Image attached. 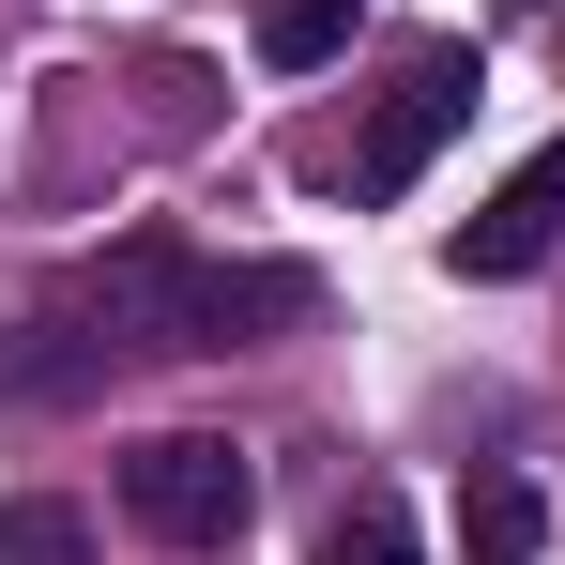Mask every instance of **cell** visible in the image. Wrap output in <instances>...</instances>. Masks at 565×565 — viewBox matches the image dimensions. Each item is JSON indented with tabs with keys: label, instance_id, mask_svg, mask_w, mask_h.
Returning a JSON list of instances; mask_svg holds the SVG:
<instances>
[{
	"label": "cell",
	"instance_id": "cell-1",
	"mask_svg": "<svg viewBox=\"0 0 565 565\" xmlns=\"http://www.w3.org/2000/svg\"><path fill=\"white\" fill-rule=\"evenodd\" d=\"M321 290L290 276V260H199V245H169V230H122L93 276L62 290V382L107 367V352H245V337H276V321H306Z\"/></svg>",
	"mask_w": 565,
	"mask_h": 565
},
{
	"label": "cell",
	"instance_id": "cell-2",
	"mask_svg": "<svg viewBox=\"0 0 565 565\" xmlns=\"http://www.w3.org/2000/svg\"><path fill=\"white\" fill-rule=\"evenodd\" d=\"M245 504H260V473H245V444H214V428H153V444H122V520L169 535V551H230Z\"/></svg>",
	"mask_w": 565,
	"mask_h": 565
},
{
	"label": "cell",
	"instance_id": "cell-3",
	"mask_svg": "<svg viewBox=\"0 0 565 565\" xmlns=\"http://www.w3.org/2000/svg\"><path fill=\"white\" fill-rule=\"evenodd\" d=\"M459 122H473V46H413V62H397V93L367 107V138H352V199H397L444 138H459Z\"/></svg>",
	"mask_w": 565,
	"mask_h": 565
},
{
	"label": "cell",
	"instance_id": "cell-4",
	"mask_svg": "<svg viewBox=\"0 0 565 565\" xmlns=\"http://www.w3.org/2000/svg\"><path fill=\"white\" fill-rule=\"evenodd\" d=\"M551 245H565V138H551V153H520V169L444 230V260H459V276H535Z\"/></svg>",
	"mask_w": 565,
	"mask_h": 565
},
{
	"label": "cell",
	"instance_id": "cell-5",
	"mask_svg": "<svg viewBox=\"0 0 565 565\" xmlns=\"http://www.w3.org/2000/svg\"><path fill=\"white\" fill-rule=\"evenodd\" d=\"M352 15H367V0H260L245 31H260V62H276V77H321V62L352 46Z\"/></svg>",
	"mask_w": 565,
	"mask_h": 565
},
{
	"label": "cell",
	"instance_id": "cell-6",
	"mask_svg": "<svg viewBox=\"0 0 565 565\" xmlns=\"http://www.w3.org/2000/svg\"><path fill=\"white\" fill-rule=\"evenodd\" d=\"M459 551L473 565H520V551H535V489H520V473H473V489H459Z\"/></svg>",
	"mask_w": 565,
	"mask_h": 565
},
{
	"label": "cell",
	"instance_id": "cell-7",
	"mask_svg": "<svg viewBox=\"0 0 565 565\" xmlns=\"http://www.w3.org/2000/svg\"><path fill=\"white\" fill-rule=\"evenodd\" d=\"M0 565H93V520L77 504H0Z\"/></svg>",
	"mask_w": 565,
	"mask_h": 565
},
{
	"label": "cell",
	"instance_id": "cell-8",
	"mask_svg": "<svg viewBox=\"0 0 565 565\" xmlns=\"http://www.w3.org/2000/svg\"><path fill=\"white\" fill-rule=\"evenodd\" d=\"M321 565H413V520H397V504H352V520H337V535H321Z\"/></svg>",
	"mask_w": 565,
	"mask_h": 565
}]
</instances>
